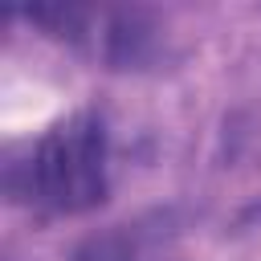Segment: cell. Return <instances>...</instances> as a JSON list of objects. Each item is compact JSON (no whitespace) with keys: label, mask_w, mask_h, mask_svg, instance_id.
Listing matches in <instances>:
<instances>
[{"label":"cell","mask_w":261,"mask_h":261,"mask_svg":"<svg viewBox=\"0 0 261 261\" xmlns=\"http://www.w3.org/2000/svg\"><path fill=\"white\" fill-rule=\"evenodd\" d=\"M4 188L16 204L49 216H77L106 200L110 192V143L106 122L94 110H73L57 118L24 159L4 167Z\"/></svg>","instance_id":"cell-1"},{"label":"cell","mask_w":261,"mask_h":261,"mask_svg":"<svg viewBox=\"0 0 261 261\" xmlns=\"http://www.w3.org/2000/svg\"><path fill=\"white\" fill-rule=\"evenodd\" d=\"M49 37H61L114 69L143 65L155 49V24L139 8H106V4H29L20 8Z\"/></svg>","instance_id":"cell-2"},{"label":"cell","mask_w":261,"mask_h":261,"mask_svg":"<svg viewBox=\"0 0 261 261\" xmlns=\"http://www.w3.org/2000/svg\"><path fill=\"white\" fill-rule=\"evenodd\" d=\"M175 228L171 216H139L130 224H110L94 237H86L73 249V261H163Z\"/></svg>","instance_id":"cell-3"},{"label":"cell","mask_w":261,"mask_h":261,"mask_svg":"<svg viewBox=\"0 0 261 261\" xmlns=\"http://www.w3.org/2000/svg\"><path fill=\"white\" fill-rule=\"evenodd\" d=\"M237 224H241V228H261V196L249 200V204L237 212Z\"/></svg>","instance_id":"cell-4"}]
</instances>
